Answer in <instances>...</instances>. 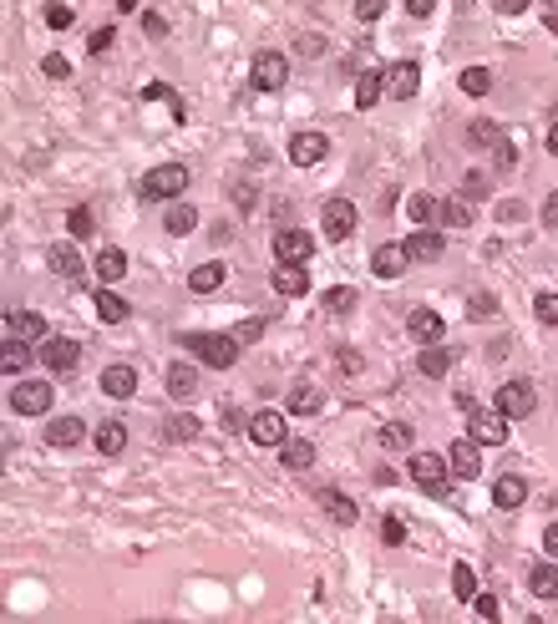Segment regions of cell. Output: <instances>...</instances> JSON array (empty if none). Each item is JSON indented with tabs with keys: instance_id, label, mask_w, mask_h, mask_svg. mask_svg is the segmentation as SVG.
Masks as SVG:
<instances>
[{
	"instance_id": "1",
	"label": "cell",
	"mask_w": 558,
	"mask_h": 624,
	"mask_svg": "<svg viewBox=\"0 0 558 624\" xmlns=\"http://www.w3.org/2000/svg\"><path fill=\"white\" fill-rule=\"evenodd\" d=\"M188 350L203 360V366H214V371H229L233 360H239V341L229 335H214V330H199V335H188Z\"/></svg>"
},
{
	"instance_id": "2",
	"label": "cell",
	"mask_w": 558,
	"mask_h": 624,
	"mask_svg": "<svg viewBox=\"0 0 558 624\" xmlns=\"http://www.w3.org/2000/svg\"><path fill=\"white\" fill-rule=\"evenodd\" d=\"M411 483L421 487V493H432V498H447L452 487V462L436 452H411Z\"/></svg>"
},
{
	"instance_id": "3",
	"label": "cell",
	"mask_w": 558,
	"mask_h": 624,
	"mask_svg": "<svg viewBox=\"0 0 558 624\" xmlns=\"http://www.w3.org/2000/svg\"><path fill=\"white\" fill-rule=\"evenodd\" d=\"M249 81H254V92H279V87L290 81V62H284L279 51H259L254 66H249Z\"/></svg>"
},
{
	"instance_id": "4",
	"label": "cell",
	"mask_w": 558,
	"mask_h": 624,
	"mask_svg": "<svg viewBox=\"0 0 558 624\" xmlns=\"http://www.w3.org/2000/svg\"><path fill=\"white\" fill-rule=\"evenodd\" d=\"M183 188H188V168L183 163H163V168L142 178V198H178Z\"/></svg>"
},
{
	"instance_id": "5",
	"label": "cell",
	"mask_w": 558,
	"mask_h": 624,
	"mask_svg": "<svg viewBox=\"0 0 558 624\" xmlns=\"http://www.w3.org/2000/svg\"><path fill=\"white\" fill-rule=\"evenodd\" d=\"M533 406H538V396H533V386H528V381H508V386H497V411H503L508 422L533 417Z\"/></svg>"
},
{
	"instance_id": "6",
	"label": "cell",
	"mask_w": 558,
	"mask_h": 624,
	"mask_svg": "<svg viewBox=\"0 0 558 624\" xmlns=\"http://www.w3.org/2000/svg\"><path fill=\"white\" fill-rule=\"evenodd\" d=\"M249 442H259V447H284V442H290L284 411H254V417H249Z\"/></svg>"
},
{
	"instance_id": "7",
	"label": "cell",
	"mask_w": 558,
	"mask_h": 624,
	"mask_svg": "<svg viewBox=\"0 0 558 624\" xmlns=\"http://www.w3.org/2000/svg\"><path fill=\"white\" fill-rule=\"evenodd\" d=\"M320 223H326V239H351L356 234V203L351 198H330L326 208H320Z\"/></svg>"
},
{
	"instance_id": "8",
	"label": "cell",
	"mask_w": 558,
	"mask_h": 624,
	"mask_svg": "<svg viewBox=\"0 0 558 624\" xmlns=\"http://www.w3.org/2000/svg\"><path fill=\"white\" fill-rule=\"evenodd\" d=\"M310 254H315V244H310L305 229H279L275 234V259L279 265H310Z\"/></svg>"
},
{
	"instance_id": "9",
	"label": "cell",
	"mask_w": 558,
	"mask_h": 624,
	"mask_svg": "<svg viewBox=\"0 0 558 624\" xmlns=\"http://www.w3.org/2000/svg\"><path fill=\"white\" fill-rule=\"evenodd\" d=\"M326 153H330L326 132H295L290 138V163L295 168H315V163H326Z\"/></svg>"
},
{
	"instance_id": "10",
	"label": "cell",
	"mask_w": 558,
	"mask_h": 624,
	"mask_svg": "<svg viewBox=\"0 0 558 624\" xmlns=\"http://www.w3.org/2000/svg\"><path fill=\"white\" fill-rule=\"evenodd\" d=\"M11 406H16L21 417H41V411H51V386L46 381H16Z\"/></svg>"
},
{
	"instance_id": "11",
	"label": "cell",
	"mask_w": 558,
	"mask_h": 624,
	"mask_svg": "<svg viewBox=\"0 0 558 624\" xmlns=\"http://www.w3.org/2000/svg\"><path fill=\"white\" fill-rule=\"evenodd\" d=\"M417 87H421V66L417 62H391V72H386V97L391 102H411Z\"/></svg>"
},
{
	"instance_id": "12",
	"label": "cell",
	"mask_w": 558,
	"mask_h": 624,
	"mask_svg": "<svg viewBox=\"0 0 558 624\" xmlns=\"http://www.w3.org/2000/svg\"><path fill=\"white\" fill-rule=\"evenodd\" d=\"M482 442L478 437H462V442H452V452H447V462H452V477H462V483H472L482 472V452H478Z\"/></svg>"
},
{
	"instance_id": "13",
	"label": "cell",
	"mask_w": 558,
	"mask_h": 624,
	"mask_svg": "<svg viewBox=\"0 0 558 624\" xmlns=\"http://www.w3.org/2000/svg\"><path fill=\"white\" fill-rule=\"evenodd\" d=\"M472 437H478L482 447H503V442H508V417H503V411H478V406H472Z\"/></svg>"
},
{
	"instance_id": "14",
	"label": "cell",
	"mask_w": 558,
	"mask_h": 624,
	"mask_svg": "<svg viewBox=\"0 0 558 624\" xmlns=\"http://www.w3.org/2000/svg\"><path fill=\"white\" fill-rule=\"evenodd\" d=\"M77 356H81V345L66 341V335H46V341H41V360H46V371H72Z\"/></svg>"
},
{
	"instance_id": "15",
	"label": "cell",
	"mask_w": 558,
	"mask_h": 624,
	"mask_svg": "<svg viewBox=\"0 0 558 624\" xmlns=\"http://www.w3.org/2000/svg\"><path fill=\"white\" fill-rule=\"evenodd\" d=\"M406 254H411L417 265H432V259H442V234H436L432 223H421L417 234L406 239Z\"/></svg>"
},
{
	"instance_id": "16",
	"label": "cell",
	"mask_w": 558,
	"mask_h": 624,
	"mask_svg": "<svg viewBox=\"0 0 558 624\" xmlns=\"http://www.w3.org/2000/svg\"><path fill=\"white\" fill-rule=\"evenodd\" d=\"M406 259H411V254H406V244H381V249L371 254L376 280H396V274L406 269Z\"/></svg>"
},
{
	"instance_id": "17",
	"label": "cell",
	"mask_w": 558,
	"mask_h": 624,
	"mask_svg": "<svg viewBox=\"0 0 558 624\" xmlns=\"http://www.w3.org/2000/svg\"><path fill=\"white\" fill-rule=\"evenodd\" d=\"M5 341H46V320L36 310H21L5 320Z\"/></svg>"
},
{
	"instance_id": "18",
	"label": "cell",
	"mask_w": 558,
	"mask_h": 624,
	"mask_svg": "<svg viewBox=\"0 0 558 624\" xmlns=\"http://www.w3.org/2000/svg\"><path fill=\"white\" fill-rule=\"evenodd\" d=\"M493 502H497V508H508V513H512V508H523V502H528V483L518 477V472L497 477V483H493Z\"/></svg>"
},
{
	"instance_id": "19",
	"label": "cell",
	"mask_w": 558,
	"mask_h": 624,
	"mask_svg": "<svg viewBox=\"0 0 558 624\" xmlns=\"http://www.w3.org/2000/svg\"><path fill=\"white\" fill-rule=\"evenodd\" d=\"M168 396H173V401H193V396H199V371L183 366V360L168 366Z\"/></svg>"
},
{
	"instance_id": "20",
	"label": "cell",
	"mask_w": 558,
	"mask_h": 624,
	"mask_svg": "<svg viewBox=\"0 0 558 624\" xmlns=\"http://www.w3.org/2000/svg\"><path fill=\"white\" fill-rule=\"evenodd\" d=\"M381 97H386V72H360L356 77V107L371 112Z\"/></svg>"
},
{
	"instance_id": "21",
	"label": "cell",
	"mask_w": 558,
	"mask_h": 624,
	"mask_svg": "<svg viewBox=\"0 0 558 624\" xmlns=\"http://www.w3.org/2000/svg\"><path fill=\"white\" fill-rule=\"evenodd\" d=\"M102 391L117 396V401H127V396L138 391V371H132V366H107V371H102Z\"/></svg>"
},
{
	"instance_id": "22",
	"label": "cell",
	"mask_w": 558,
	"mask_h": 624,
	"mask_svg": "<svg viewBox=\"0 0 558 624\" xmlns=\"http://www.w3.org/2000/svg\"><path fill=\"white\" fill-rule=\"evenodd\" d=\"M406 330H411V335H417L421 345H436V341H442V330H447V325H442V315H436V310H411V320H406Z\"/></svg>"
},
{
	"instance_id": "23",
	"label": "cell",
	"mask_w": 558,
	"mask_h": 624,
	"mask_svg": "<svg viewBox=\"0 0 558 624\" xmlns=\"http://www.w3.org/2000/svg\"><path fill=\"white\" fill-rule=\"evenodd\" d=\"M275 290L279 295H305V290H310V269L305 265H275Z\"/></svg>"
},
{
	"instance_id": "24",
	"label": "cell",
	"mask_w": 558,
	"mask_h": 624,
	"mask_svg": "<svg viewBox=\"0 0 558 624\" xmlns=\"http://www.w3.org/2000/svg\"><path fill=\"white\" fill-rule=\"evenodd\" d=\"M81 437H87V426H81L77 417H56V422L46 426V442H51V447H77Z\"/></svg>"
},
{
	"instance_id": "25",
	"label": "cell",
	"mask_w": 558,
	"mask_h": 624,
	"mask_svg": "<svg viewBox=\"0 0 558 624\" xmlns=\"http://www.w3.org/2000/svg\"><path fill=\"white\" fill-rule=\"evenodd\" d=\"M92 269H97V280H102V284H117V280L127 274V254L107 244V249L97 254V265H92Z\"/></svg>"
},
{
	"instance_id": "26",
	"label": "cell",
	"mask_w": 558,
	"mask_h": 624,
	"mask_svg": "<svg viewBox=\"0 0 558 624\" xmlns=\"http://www.w3.org/2000/svg\"><path fill=\"white\" fill-rule=\"evenodd\" d=\"M97 320H102V325H123L127 320V299L112 295L107 284H102V295H97Z\"/></svg>"
},
{
	"instance_id": "27",
	"label": "cell",
	"mask_w": 558,
	"mask_h": 624,
	"mask_svg": "<svg viewBox=\"0 0 558 624\" xmlns=\"http://www.w3.org/2000/svg\"><path fill=\"white\" fill-rule=\"evenodd\" d=\"M46 259H51V269H56V274H66V280H77L81 269H87V265H81V254L72 249V244H51Z\"/></svg>"
},
{
	"instance_id": "28",
	"label": "cell",
	"mask_w": 558,
	"mask_h": 624,
	"mask_svg": "<svg viewBox=\"0 0 558 624\" xmlns=\"http://www.w3.org/2000/svg\"><path fill=\"white\" fill-rule=\"evenodd\" d=\"M123 447H127V426L123 422H102V426H97V452H102V457H117Z\"/></svg>"
},
{
	"instance_id": "29",
	"label": "cell",
	"mask_w": 558,
	"mask_h": 624,
	"mask_svg": "<svg viewBox=\"0 0 558 624\" xmlns=\"http://www.w3.org/2000/svg\"><path fill=\"white\" fill-rule=\"evenodd\" d=\"M279 457H284V468H290V472H305L315 462V447H310V442H300V437H290L284 447H279Z\"/></svg>"
},
{
	"instance_id": "30",
	"label": "cell",
	"mask_w": 558,
	"mask_h": 624,
	"mask_svg": "<svg viewBox=\"0 0 558 624\" xmlns=\"http://www.w3.org/2000/svg\"><path fill=\"white\" fill-rule=\"evenodd\" d=\"M528 589L538 594V599H558V569L554 563H538V569L528 574Z\"/></svg>"
},
{
	"instance_id": "31",
	"label": "cell",
	"mask_w": 558,
	"mask_h": 624,
	"mask_svg": "<svg viewBox=\"0 0 558 624\" xmlns=\"http://www.w3.org/2000/svg\"><path fill=\"white\" fill-rule=\"evenodd\" d=\"M163 229H168V234H193V229H199V214H193V203H173L168 219H163Z\"/></svg>"
},
{
	"instance_id": "32",
	"label": "cell",
	"mask_w": 558,
	"mask_h": 624,
	"mask_svg": "<svg viewBox=\"0 0 558 624\" xmlns=\"http://www.w3.org/2000/svg\"><path fill=\"white\" fill-rule=\"evenodd\" d=\"M452 594H457L462 604L478 599V574H472V563H452Z\"/></svg>"
},
{
	"instance_id": "33",
	"label": "cell",
	"mask_w": 558,
	"mask_h": 624,
	"mask_svg": "<svg viewBox=\"0 0 558 624\" xmlns=\"http://www.w3.org/2000/svg\"><path fill=\"white\" fill-rule=\"evenodd\" d=\"M417 371H421V375H432V381H436V375H447V371H452V356L442 350V345H427V350L417 356Z\"/></svg>"
},
{
	"instance_id": "34",
	"label": "cell",
	"mask_w": 558,
	"mask_h": 624,
	"mask_svg": "<svg viewBox=\"0 0 558 624\" xmlns=\"http://www.w3.org/2000/svg\"><path fill=\"white\" fill-rule=\"evenodd\" d=\"M320 502H326V513L335 518V523H356V502L345 498V493H335V487H326V493H320Z\"/></svg>"
},
{
	"instance_id": "35",
	"label": "cell",
	"mask_w": 558,
	"mask_h": 624,
	"mask_svg": "<svg viewBox=\"0 0 558 624\" xmlns=\"http://www.w3.org/2000/svg\"><path fill=\"white\" fill-rule=\"evenodd\" d=\"M224 284V265H199L193 274H188V290L193 295H208V290H218Z\"/></svg>"
},
{
	"instance_id": "36",
	"label": "cell",
	"mask_w": 558,
	"mask_h": 624,
	"mask_svg": "<svg viewBox=\"0 0 558 624\" xmlns=\"http://www.w3.org/2000/svg\"><path fill=\"white\" fill-rule=\"evenodd\" d=\"M467 142H472V148H497V142H503V127L487 122V117H478V122L467 127Z\"/></svg>"
},
{
	"instance_id": "37",
	"label": "cell",
	"mask_w": 558,
	"mask_h": 624,
	"mask_svg": "<svg viewBox=\"0 0 558 624\" xmlns=\"http://www.w3.org/2000/svg\"><path fill=\"white\" fill-rule=\"evenodd\" d=\"M436 219L447 223V229H467V223H472V208H467V198H447Z\"/></svg>"
},
{
	"instance_id": "38",
	"label": "cell",
	"mask_w": 558,
	"mask_h": 624,
	"mask_svg": "<svg viewBox=\"0 0 558 624\" xmlns=\"http://www.w3.org/2000/svg\"><path fill=\"white\" fill-rule=\"evenodd\" d=\"M487 87H493V72H487V66H467L462 72V92L467 97H487Z\"/></svg>"
},
{
	"instance_id": "39",
	"label": "cell",
	"mask_w": 558,
	"mask_h": 624,
	"mask_svg": "<svg viewBox=\"0 0 558 624\" xmlns=\"http://www.w3.org/2000/svg\"><path fill=\"white\" fill-rule=\"evenodd\" d=\"M290 411H300V417L320 411V391H315V386H295V391H290Z\"/></svg>"
},
{
	"instance_id": "40",
	"label": "cell",
	"mask_w": 558,
	"mask_h": 624,
	"mask_svg": "<svg viewBox=\"0 0 558 624\" xmlns=\"http://www.w3.org/2000/svg\"><path fill=\"white\" fill-rule=\"evenodd\" d=\"M406 208H411V219H417V223H432L436 214H442V203H436L432 193H417V198L406 203Z\"/></svg>"
},
{
	"instance_id": "41",
	"label": "cell",
	"mask_w": 558,
	"mask_h": 624,
	"mask_svg": "<svg viewBox=\"0 0 558 624\" xmlns=\"http://www.w3.org/2000/svg\"><path fill=\"white\" fill-rule=\"evenodd\" d=\"M163 432H168V442H193L199 437V422H193V417H168Z\"/></svg>"
},
{
	"instance_id": "42",
	"label": "cell",
	"mask_w": 558,
	"mask_h": 624,
	"mask_svg": "<svg viewBox=\"0 0 558 624\" xmlns=\"http://www.w3.org/2000/svg\"><path fill=\"white\" fill-rule=\"evenodd\" d=\"M41 16H46L51 31H72V26H77V11H72V5H46Z\"/></svg>"
},
{
	"instance_id": "43",
	"label": "cell",
	"mask_w": 558,
	"mask_h": 624,
	"mask_svg": "<svg viewBox=\"0 0 558 624\" xmlns=\"http://www.w3.org/2000/svg\"><path fill=\"white\" fill-rule=\"evenodd\" d=\"M326 310L330 315H345V310H356V290H345V284H335L326 295Z\"/></svg>"
},
{
	"instance_id": "44",
	"label": "cell",
	"mask_w": 558,
	"mask_h": 624,
	"mask_svg": "<svg viewBox=\"0 0 558 624\" xmlns=\"http://www.w3.org/2000/svg\"><path fill=\"white\" fill-rule=\"evenodd\" d=\"M533 315H538L543 325H558V295L554 290H543V295L533 299Z\"/></svg>"
},
{
	"instance_id": "45",
	"label": "cell",
	"mask_w": 558,
	"mask_h": 624,
	"mask_svg": "<svg viewBox=\"0 0 558 624\" xmlns=\"http://www.w3.org/2000/svg\"><path fill=\"white\" fill-rule=\"evenodd\" d=\"M41 72H46L51 81H66L72 77V62H66L62 51H51V56H41Z\"/></svg>"
},
{
	"instance_id": "46",
	"label": "cell",
	"mask_w": 558,
	"mask_h": 624,
	"mask_svg": "<svg viewBox=\"0 0 558 624\" xmlns=\"http://www.w3.org/2000/svg\"><path fill=\"white\" fill-rule=\"evenodd\" d=\"M66 229H72L77 239H87V234H92V208H81V203H77V208L66 214Z\"/></svg>"
},
{
	"instance_id": "47",
	"label": "cell",
	"mask_w": 558,
	"mask_h": 624,
	"mask_svg": "<svg viewBox=\"0 0 558 624\" xmlns=\"http://www.w3.org/2000/svg\"><path fill=\"white\" fill-rule=\"evenodd\" d=\"M0 366H5V375L26 371V350H21V341H5V360H0Z\"/></svg>"
},
{
	"instance_id": "48",
	"label": "cell",
	"mask_w": 558,
	"mask_h": 624,
	"mask_svg": "<svg viewBox=\"0 0 558 624\" xmlns=\"http://www.w3.org/2000/svg\"><path fill=\"white\" fill-rule=\"evenodd\" d=\"M381 447H411V426H381Z\"/></svg>"
},
{
	"instance_id": "49",
	"label": "cell",
	"mask_w": 558,
	"mask_h": 624,
	"mask_svg": "<svg viewBox=\"0 0 558 624\" xmlns=\"http://www.w3.org/2000/svg\"><path fill=\"white\" fill-rule=\"evenodd\" d=\"M467 315H478V320H493V315H497V299H493V295H472V299H467Z\"/></svg>"
},
{
	"instance_id": "50",
	"label": "cell",
	"mask_w": 558,
	"mask_h": 624,
	"mask_svg": "<svg viewBox=\"0 0 558 624\" xmlns=\"http://www.w3.org/2000/svg\"><path fill=\"white\" fill-rule=\"evenodd\" d=\"M381 538H386L391 548L406 544V523H402V518H386V523H381Z\"/></svg>"
},
{
	"instance_id": "51",
	"label": "cell",
	"mask_w": 558,
	"mask_h": 624,
	"mask_svg": "<svg viewBox=\"0 0 558 624\" xmlns=\"http://www.w3.org/2000/svg\"><path fill=\"white\" fill-rule=\"evenodd\" d=\"M462 193H467V198H487V178H482V173H467Z\"/></svg>"
},
{
	"instance_id": "52",
	"label": "cell",
	"mask_w": 558,
	"mask_h": 624,
	"mask_svg": "<svg viewBox=\"0 0 558 624\" xmlns=\"http://www.w3.org/2000/svg\"><path fill=\"white\" fill-rule=\"evenodd\" d=\"M472 609H478L482 620H497V614H503V604H497L493 594H478V599H472Z\"/></svg>"
},
{
	"instance_id": "53",
	"label": "cell",
	"mask_w": 558,
	"mask_h": 624,
	"mask_svg": "<svg viewBox=\"0 0 558 624\" xmlns=\"http://www.w3.org/2000/svg\"><path fill=\"white\" fill-rule=\"evenodd\" d=\"M259 335H264V320H244V325L233 330V341H239V345H249V341H259Z\"/></svg>"
},
{
	"instance_id": "54",
	"label": "cell",
	"mask_w": 558,
	"mask_h": 624,
	"mask_svg": "<svg viewBox=\"0 0 558 624\" xmlns=\"http://www.w3.org/2000/svg\"><path fill=\"white\" fill-rule=\"evenodd\" d=\"M386 5H391V0H356V16H360V21H376L381 11H386Z\"/></svg>"
},
{
	"instance_id": "55",
	"label": "cell",
	"mask_w": 558,
	"mask_h": 624,
	"mask_svg": "<svg viewBox=\"0 0 558 624\" xmlns=\"http://www.w3.org/2000/svg\"><path fill=\"white\" fill-rule=\"evenodd\" d=\"M112 41H117V31H112V26H102V31H92V41H87V46H92V56H97V51H107Z\"/></svg>"
},
{
	"instance_id": "56",
	"label": "cell",
	"mask_w": 558,
	"mask_h": 624,
	"mask_svg": "<svg viewBox=\"0 0 558 624\" xmlns=\"http://www.w3.org/2000/svg\"><path fill=\"white\" fill-rule=\"evenodd\" d=\"M493 153H497V168H512V163H518V148H512V142H508V138L497 142Z\"/></svg>"
},
{
	"instance_id": "57",
	"label": "cell",
	"mask_w": 558,
	"mask_h": 624,
	"mask_svg": "<svg viewBox=\"0 0 558 624\" xmlns=\"http://www.w3.org/2000/svg\"><path fill=\"white\" fill-rule=\"evenodd\" d=\"M493 11H497V16H523L528 0H493Z\"/></svg>"
},
{
	"instance_id": "58",
	"label": "cell",
	"mask_w": 558,
	"mask_h": 624,
	"mask_svg": "<svg viewBox=\"0 0 558 624\" xmlns=\"http://www.w3.org/2000/svg\"><path fill=\"white\" fill-rule=\"evenodd\" d=\"M224 426H229V432H239V426H244V432H249V417L239 411V406H229V411H224Z\"/></svg>"
},
{
	"instance_id": "59",
	"label": "cell",
	"mask_w": 558,
	"mask_h": 624,
	"mask_svg": "<svg viewBox=\"0 0 558 624\" xmlns=\"http://www.w3.org/2000/svg\"><path fill=\"white\" fill-rule=\"evenodd\" d=\"M543 223H548V229H558V193H548V198H543Z\"/></svg>"
},
{
	"instance_id": "60",
	"label": "cell",
	"mask_w": 558,
	"mask_h": 624,
	"mask_svg": "<svg viewBox=\"0 0 558 624\" xmlns=\"http://www.w3.org/2000/svg\"><path fill=\"white\" fill-rule=\"evenodd\" d=\"M497 219H503V223H518V219H523V203H518V198L503 203V208H497Z\"/></svg>"
},
{
	"instance_id": "61",
	"label": "cell",
	"mask_w": 558,
	"mask_h": 624,
	"mask_svg": "<svg viewBox=\"0 0 558 624\" xmlns=\"http://www.w3.org/2000/svg\"><path fill=\"white\" fill-rule=\"evenodd\" d=\"M406 11H411V16H432V11H436V0H406Z\"/></svg>"
},
{
	"instance_id": "62",
	"label": "cell",
	"mask_w": 558,
	"mask_h": 624,
	"mask_svg": "<svg viewBox=\"0 0 558 624\" xmlns=\"http://www.w3.org/2000/svg\"><path fill=\"white\" fill-rule=\"evenodd\" d=\"M543 548H548V559H558V523H548V533H543Z\"/></svg>"
},
{
	"instance_id": "63",
	"label": "cell",
	"mask_w": 558,
	"mask_h": 624,
	"mask_svg": "<svg viewBox=\"0 0 558 624\" xmlns=\"http://www.w3.org/2000/svg\"><path fill=\"white\" fill-rule=\"evenodd\" d=\"M548 153H558V117H554V127H548Z\"/></svg>"
}]
</instances>
